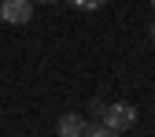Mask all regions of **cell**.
<instances>
[{
	"label": "cell",
	"mask_w": 155,
	"mask_h": 137,
	"mask_svg": "<svg viewBox=\"0 0 155 137\" xmlns=\"http://www.w3.org/2000/svg\"><path fill=\"white\" fill-rule=\"evenodd\" d=\"M0 19L11 26H26L33 19V0H0Z\"/></svg>",
	"instance_id": "2"
},
{
	"label": "cell",
	"mask_w": 155,
	"mask_h": 137,
	"mask_svg": "<svg viewBox=\"0 0 155 137\" xmlns=\"http://www.w3.org/2000/svg\"><path fill=\"white\" fill-rule=\"evenodd\" d=\"M85 137H118V130H111L104 122H92V126H85Z\"/></svg>",
	"instance_id": "4"
},
{
	"label": "cell",
	"mask_w": 155,
	"mask_h": 137,
	"mask_svg": "<svg viewBox=\"0 0 155 137\" xmlns=\"http://www.w3.org/2000/svg\"><path fill=\"white\" fill-rule=\"evenodd\" d=\"M151 8H155V0H151Z\"/></svg>",
	"instance_id": "9"
},
{
	"label": "cell",
	"mask_w": 155,
	"mask_h": 137,
	"mask_svg": "<svg viewBox=\"0 0 155 137\" xmlns=\"http://www.w3.org/2000/svg\"><path fill=\"white\" fill-rule=\"evenodd\" d=\"M104 108H107V104H104V100H89V111H92V115H96V119H100V115H104Z\"/></svg>",
	"instance_id": "6"
},
{
	"label": "cell",
	"mask_w": 155,
	"mask_h": 137,
	"mask_svg": "<svg viewBox=\"0 0 155 137\" xmlns=\"http://www.w3.org/2000/svg\"><path fill=\"white\" fill-rule=\"evenodd\" d=\"M85 126H89V122H85L78 111H67L55 130H59V137H85Z\"/></svg>",
	"instance_id": "3"
},
{
	"label": "cell",
	"mask_w": 155,
	"mask_h": 137,
	"mask_svg": "<svg viewBox=\"0 0 155 137\" xmlns=\"http://www.w3.org/2000/svg\"><path fill=\"white\" fill-rule=\"evenodd\" d=\"M67 4H70V8H78V11H100L107 0H67Z\"/></svg>",
	"instance_id": "5"
},
{
	"label": "cell",
	"mask_w": 155,
	"mask_h": 137,
	"mask_svg": "<svg viewBox=\"0 0 155 137\" xmlns=\"http://www.w3.org/2000/svg\"><path fill=\"white\" fill-rule=\"evenodd\" d=\"M151 37H155V26H151Z\"/></svg>",
	"instance_id": "8"
},
{
	"label": "cell",
	"mask_w": 155,
	"mask_h": 137,
	"mask_svg": "<svg viewBox=\"0 0 155 137\" xmlns=\"http://www.w3.org/2000/svg\"><path fill=\"white\" fill-rule=\"evenodd\" d=\"M100 122H104V126H111V130H118V133H126L133 122H137V108L126 104V100L107 104V108H104V115H100Z\"/></svg>",
	"instance_id": "1"
},
{
	"label": "cell",
	"mask_w": 155,
	"mask_h": 137,
	"mask_svg": "<svg viewBox=\"0 0 155 137\" xmlns=\"http://www.w3.org/2000/svg\"><path fill=\"white\" fill-rule=\"evenodd\" d=\"M41 4H55V0H41Z\"/></svg>",
	"instance_id": "7"
}]
</instances>
